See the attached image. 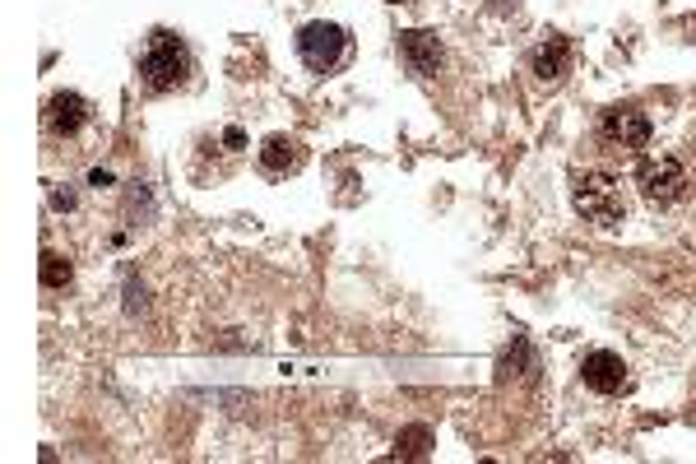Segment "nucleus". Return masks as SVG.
Wrapping results in <instances>:
<instances>
[{
    "label": "nucleus",
    "mask_w": 696,
    "mask_h": 464,
    "mask_svg": "<svg viewBox=\"0 0 696 464\" xmlns=\"http://www.w3.org/2000/svg\"><path fill=\"white\" fill-rule=\"evenodd\" d=\"M395 446H399V455L422 460V455H428V446H432V432H428V428H404Z\"/></svg>",
    "instance_id": "nucleus-11"
},
{
    "label": "nucleus",
    "mask_w": 696,
    "mask_h": 464,
    "mask_svg": "<svg viewBox=\"0 0 696 464\" xmlns=\"http://www.w3.org/2000/svg\"><path fill=\"white\" fill-rule=\"evenodd\" d=\"M260 167L269 177H288V172L302 167V144L288 140V135H269L265 149H260Z\"/></svg>",
    "instance_id": "nucleus-10"
},
{
    "label": "nucleus",
    "mask_w": 696,
    "mask_h": 464,
    "mask_svg": "<svg viewBox=\"0 0 696 464\" xmlns=\"http://www.w3.org/2000/svg\"><path fill=\"white\" fill-rule=\"evenodd\" d=\"M186 70H190V51L177 43V37H167V33L153 37L149 51H144V61H140L144 84H149V89H159V93L186 84Z\"/></svg>",
    "instance_id": "nucleus-3"
},
{
    "label": "nucleus",
    "mask_w": 696,
    "mask_h": 464,
    "mask_svg": "<svg viewBox=\"0 0 696 464\" xmlns=\"http://www.w3.org/2000/svg\"><path fill=\"white\" fill-rule=\"evenodd\" d=\"M89 121V103L80 98V93H51V103H47V130L51 135H74Z\"/></svg>",
    "instance_id": "nucleus-8"
},
{
    "label": "nucleus",
    "mask_w": 696,
    "mask_h": 464,
    "mask_svg": "<svg viewBox=\"0 0 696 464\" xmlns=\"http://www.w3.org/2000/svg\"><path fill=\"white\" fill-rule=\"evenodd\" d=\"M571 200L576 209L599 228H617L627 219V200H623V186H617L608 172H580L576 186H571Z\"/></svg>",
    "instance_id": "nucleus-1"
},
{
    "label": "nucleus",
    "mask_w": 696,
    "mask_h": 464,
    "mask_svg": "<svg viewBox=\"0 0 696 464\" xmlns=\"http://www.w3.org/2000/svg\"><path fill=\"white\" fill-rule=\"evenodd\" d=\"M580 376H585L590 391L599 395H623L627 391V362L608 353V348H594V353H585V362H580Z\"/></svg>",
    "instance_id": "nucleus-6"
},
{
    "label": "nucleus",
    "mask_w": 696,
    "mask_h": 464,
    "mask_svg": "<svg viewBox=\"0 0 696 464\" xmlns=\"http://www.w3.org/2000/svg\"><path fill=\"white\" fill-rule=\"evenodd\" d=\"M599 130H604V140L613 149H627V153L650 144V121H646V112H636V107H608Z\"/></svg>",
    "instance_id": "nucleus-5"
},
{
    "label": "nucleus",
    "mask_w": 696,
    "mask_h": 464,
    "mask_svg": "<svg viewBox=\"0 0 696 464\" xmlns=\"http://www.w3.org/2000/svg\"><path fill=\"white\" fill-rule=\"evenodd\" d=\"M399 56H404V66H409L414 74H437L441 61H446V51H441L437 43V33H399Z\"/></svg>",
    "instance_id": "nucleus-7"
},
{
    "label": "nucleus",
    "mask_w": 696,
    "mask_h": 464,
    "mask_svg": "<svg viewBox=\"0 0 696 464\" xmlns=\"http://www.w3.org/2000/svg\"><path fill=\"white\" fill-rule=\"evenodd\" d=\"M530 66H534V74L544 84H562L571 74V47L562 43V37H548V43L530 56Z\"/></svg>",
    "instance_id": "nucleus-9"
},
{
    "label": "nucleus",
    "mask_w": 696,
    "mask_h": 464,
    "mask_svg": "<svg viewBox=\"0 0 696 464\" xmlns=\"http://www.w3.org/2000/svg\"><path fill=\"white\" fill-rule=\"evenodd\" d=\"M636 186H641V196L650 205L664 209V205H678L692 182H687V167L678 159H646L641 172H636Z\"/></svg>",
    "instance_id": "nucleus-4"
},
{
    "label": "nucleus",
    "mask_w": 696,
    "mask_h": 464,
    "mask_svg": "<svg viewBox=\"0 0 696 464\" xmlns=\"http://www.w3.org/2000/svg\"><path fill=\"white\" fill-rule=\"evenodd\" d=\"M298 56H302V66L312 74H335L348 61V33L339 24L316 19V24H306L298 33Z\"/></svg>",
    "instance_id": "nucleus-2"
},
{
    "label": "nucleus",
    "mask_w": 696,
    "mask_h": 464,
    "mask_svg": "<svg viewBox=\"0 0 696 464\" xmlns=\"http://www.w3.org/2000/svg\"><path fill=\"white\" fill-rule=\"evenodd\" d=\"M70 283V260L56 256V251H43V288H66Z\"/></svg>",
    "instance_id": "nucleus-12"
}]
</instances>
